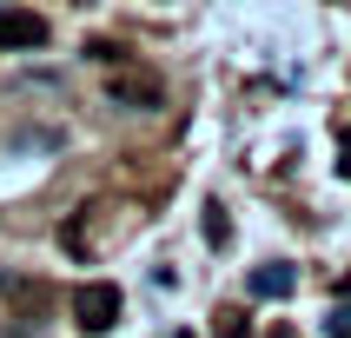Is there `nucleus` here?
<instances>
[{
    "label": "nucleus",
    "mask_w": 351,
    "mask_h": 338,
    "mask_svg": "<svg viewBox=\"0 0 351 338\" xmlns=\"http://www.w3.org/2000/svg\"><path fill=\"white\" fill-rule=\"evenodd\" d=\"M206 239H213V245H226V239H232V219H226V206H206Z\"/></svg>",
    "instance_id": "nucleus-5"
},
{
    "label": "nucleus",
    "mask_w": 351,
    "mask_h": 338,
    "mask_svg": "<svg viewBox=\"0 0 351 338\" xmlns=\"http://www.w3.org/2000/svg\"><path fill=\"white\" fill-rule=\"evenodd\" d=\"M292 285H298L292 265H258L252 272V298H292Z\"/></svg>",
    "instance_id": "nucleus-4"
},
{
    "label": "nucleus",
    "mask_w": 351,
    "mask_h": 338,
    "mask_svg": "<svg viewBox=\"0 0 351 338\" xmlns=\"http://www.w3.org/2000/svg\"><path fill=\"white\" fill-rule=\"evenodd\" d=\"M106 99H113V106H126V113H159V106H166V86H159L153 73L119 67V73L106 80Z\"/></svg>",
    "instance_id": "nucleus-3"
},
{
    "label": "nucleus",
    "mask_w": 351,
    "mask_h": 338,
    "mask_svg": "<svg viewBox=\"0 0 351 338\" xmlns=\"http://www.w3.org/2000/svg\"><path fill=\"white\" fill-rule=\"evenodd\" d=\"M47 40H53L47 14H34V7H0V47L7 53H40Z\"/></svg>",
    "instance_id": "nucleus-2"
},
{
    "label": "nucleus",
    "mask_w": 351,
    "mask_h": 338,
    "mask_svg": "<svg viewBox=\"0 0 351 338\" xmlns=\"http://www.w3.org/2000/svg\"><path fill=\"white\" fill-rule=\"evenodd\" d=\"M113 318H119V285L113 278H86V285H73V325L80 332H113Z\"/></svg>",
    "instance_id": "nucleus-1"
}]
</instances>
